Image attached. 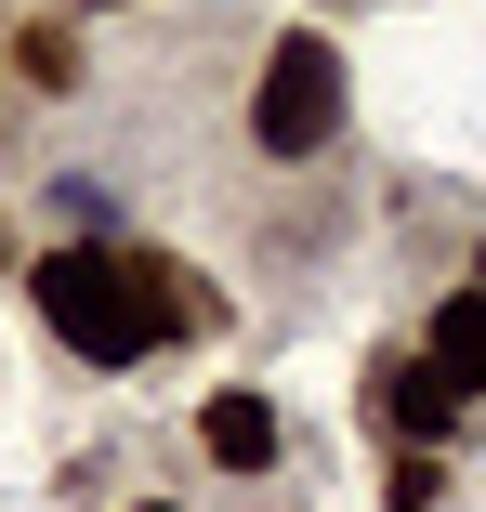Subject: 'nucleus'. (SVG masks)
<instances>
[{"label": "nucleus", "instance_id": "1", "mask_svg": "<svg viewBox=\"0 0 486 512\" xmlns=\"http://www.w3.org/2000/svg\"><path fill=\"white\" fill-rule=\"evenodd\" d=\"M27 302H40V329H53L79 368H145V355H158V329H145V276H132V250H106V237L40 250V263H27Z\"/></svg>", "mask_w": 486, "mask_h": 512}, {"label": "nucleus", "instance_id": "2", "mask_svg": "<svg viewBox=\"0 0 486 512\" xmlns=\"http://www.w3.org/2000/svg\"><path fill=\"white\" fill-rule=\"evenodd\" d=\"M342 53L316 40V27H289L276 53H263V79H250V145L276 158V171H303V158H329L342 145Z\"/></svg>", "mask_w": 486, "mask_h": 512}, {"label": "nucleus", "instance_id": "3", "mask_svg": "<svg viewBox=\"0 0 486 512\" xmlns=\"http://www.w3.org/2000/svg\"><path fill=\"white\" fill-rule=\"evenodd\" d=\"M368 421L395 434V447H434V434L460 421V394L421 368V342H381V355H368Z\"/></svg>", "mask_w": 486, "mask_h": 512}, {"label": "nucleus", "instance_id": "4", "mask_svg": "<svg viewBox=\"0 0 486 512\" xmlns=\"http://www.w3.org/2000/svg\"><path fill=\"white\" fill-rule=\"evenodd\" d=\"M276 447H289V421H276V394L224 381V394L198 407V460H211V473H276Z\"/></svg>", "mask_w": 486, "mask_h": 512}, {"label": "nucleus", "instance_id": "5", "mask_svg": "<svg viewBox=\"0 0 486 512\" xmlns=\"http://www.w3.org/2000/svg\"><path fill=\"white\" fill-rule=\"evenodd\" d=\"M421 368H434L460 407L486 394V302H473V289H447V302H434V329H421Z\"/></svg>", "mask_w": 486, "mask_h": 512}, {"label": "nucleus", "instance_id": "6", "mask_svg": "<svg viewBox=\"0 0 486 512\" xmlns=\"http://www.w3.org/2000/svg\"><path fill=\"white\" fill-rule=\"evenodd\" d=\"M132 276H145V329H158V342H211V329H224V302L184 276L171 250H132Z\"/></svg>", "mask_w": 486, "mask_h": 512}, {"label": "nucleus", "instance_id": "7", "mask_svg": "<svg viewBox=\"0 0 486 512\" xmlns=\"http://www.w3.org/2000/svg\"><path fill=\"white\" fill-rule=\"evenodd\" d=\"M381 512H447V460H434V447H395V473H381Z\"/></svg>", "mask_w": 486, "mask_h": 512}, {"label": "nucleus", "instance_id": "8", "mask_svg": "<svg viewBox=\"0 0 486 512\" xmlns=\"http://www.w3.org/2000/svg\"><path fill=\"white\" fill-rule=\"evenodd\" d=\"M14 66H27V92H79V53H66V27H27V40H14Z\"/></svg>", "mask_w": 486, "mask_h": 512}, {"label": "nucleus", "instance_id": "9", "mask_svg": "<svg viewBox=\"0 0 486 512\" xmlns=\"http://www.w3.org/2000/svg\"><path fill=\"white\" fill-rule=\"evenodd\" d=\"M473 302H486V237H473Z\"/></svg>", "mask_w": 486, "mask_h": 512}, {"label": "nucleus", "instance_id": "10", "mask_svg": "<svg viewBox=\"0 0 486 512\" xmlns=\"http://www.w3.org/2000/svg\"><path fill=\"white\" fill-rule=\"evenodd\" d=\"M145 512H184V499H145Z\"/></svg>", "mask_w": 486, "mask_h": 512}, {"label": "nucleus", "instance_id": "11", "mask_svg": "<svg viewBox=\"0 0 486 512\" xmlns=\"http://www.w3.org/2000/svg\"><path fill=\"white\" fill-rule=\"evenodd\" d=\"M0 250H14V224H0Z\"/></svg>", "mask_w": 486, "mask_h": 512}, {"label": "nucleus", "instance_id": "12", "mask_svg": "<svg viewBox=\"0 0 486 512\" xmlns=\"http://www.w3.org/2000/svg\"><path fill=\"white\" fill-rule=\"evenodd\" d=\"M92 14H106V0H92Z\"/></svg>", "mask_w": 486, "mask_h": 512}]
</instances>
